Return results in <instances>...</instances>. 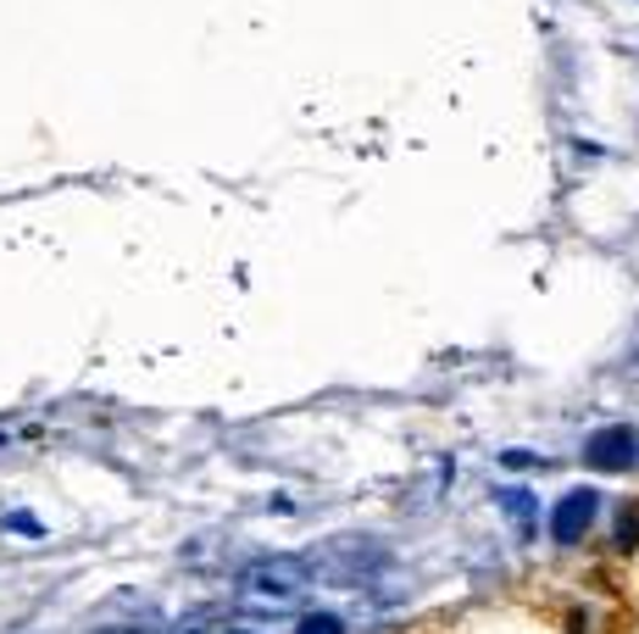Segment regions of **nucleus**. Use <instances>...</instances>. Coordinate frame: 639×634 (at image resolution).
Segmentation results:
<instances>
[{
  "mask_svg": "<svg viewBox=\"0 0 639 634\" xmlns=\"http://www.w3.org/2000/svg\"><path fill=\"white\" fill-rule=\"evenodd\" d=\"M306 584H311L306 562H295V556H261V562H250L239 573V601L256 606V612H289L306 595Z\"/></svg>",
  "mask_w": 639,
  "mask_h": 634,
  "instance_id": "1",
  "label": "nucleus"
},
{
  "mask_svg": "<svg viewBox=\"0 0 639 634\" xmlns=\"http://www.w3.org/2000/svg\"><path fill=\"white\" fill-rule=\"evenodd\" d=\"M584 462L600 468V473H628L639 462V434L622 429V423H606V429H595L584 440Z\"/></svg>",
  "mask_w": 639,
  "mask_h": 634,
  "instance_id": "2",
  "label": "nucleus"
},
{
  "mask_svg": "<svg viewBox=\"0 0 639 634\" xmlns=\"http://www.w3.org/2000/svg\"><path fill=\"white\" fill-rule=\"evenodd\" d=\"M595 512H600V495H595V490H573V495H561V507H556V518H550V534H556L561 545H578V540L589 534Z\"/></svg>",
  "mask_w": 639,
  "mask_h": 634,
  "instance_id": "3",
  "label": "nucleus"
},
{
  "mask_svg": "<svg viewBox=\"0 0 639 634\" xmlns=\"http://www.w3.org/2000/svg\"><path fill=\"white\" fill-rule=\"evenodd\" d=\"M295 634H346V623H340L334 612H306Z\"/></svg>",
  "mask_w": 639,
  "mask_h": 634,
  "instance_id": "4",
  "label": "nucleus"
},
{
  "mask_svg": "<svg viewBox=\"0 0 639 634\" xmlns=\"http://www.w3.org/2000/svg\"><path fill=\"white\" fill-rule=\"evenodd\" d=\"M639 534V507H622V545H633Z\"/></svg>",
  "mask_w": 639,
  "mask_h": 634,
  "instance_id": "5",
  "label": "nucleus"
},
{
  "mask_svg": "<svg viewBox=\"0 0 639 634\" xmlns=\"http://www.w3.org/2000/svg\"><path fill=\"white\" fill-rule=\"evenodd\" d=\"M173 634H212V623H206V617H184Z\"/></svg>",
  "mask_w": 639,
  "mask_h": 634,
  "instance_id": "6",
  "label": "nucleus"
},
{
  "mask_svg": "<svg viewBox=\"0 0 639 634\" xmlns=\"http://www.w3.org/2000/svg\"><path fill=\"white\" fill-rule=\"evenodd\" d=\"M234 634H250V628H234Z\"/></svg>",
  "mask_w": 639,
  "mask_h": 634,
  "instance_id": "7",
  "label": "nucleus"
}]
</instances>
